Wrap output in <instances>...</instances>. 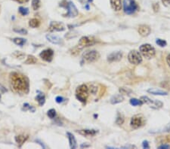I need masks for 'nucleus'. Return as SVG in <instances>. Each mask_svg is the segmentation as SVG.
I'll use <instances>...</instances> for the list:
<instances>
[{
	"instance_id": "nucleus-1",
	"label": "nucleus",
	"mask_w": 170,
	"mask_h": 149,
	"mask_svg": "<svg viewBox=\"0 0 170 149\" xmlns=\"http://www.w3.org/2000/svg\"><path fill=\"white\" fill-rule=\"evenodd\" d=\"M11 86L13 90L20 94H27L29 91L28 78L18 72H12L10 74Z\"/></svg>"
},
{
	"instance_id": "nucleus-2",
	"label": "nucleus",
	"mask_w": 170,
	"mask_h": 149,
	"mask_svg": "<svg viewBox=\"0 0 170 149\" xmlns=\"http://www.w3.org/2000/svg\"><path fill=\"white\" fill-rule=\"evenodd\" d=\"M89 87L86 84H82L76 88V97L79 101L81 102L82 103H86L88 97H89Z\"/></svg>"
},
{
	"instance_id": "nucleus-3",
	"label": "nucleus",
	"mask_w": 170,
	"mask_h": 149,
	"mask_svg": "<svg viewBox=\"0 0 170 149\" xmlns=\"http://www.w3.org/2000/svg\"><path fill=\"white\" fill-rule=\"evenodd\" d=\"M139 51L141 56L147 59H151L156 54L155 48L150 44H141L139 48Z\"/></svg>"
},
{
	"instance_id": "nucleus-4",
	"label": "nucleus",
	"mask_w": 170,
	"mask_h": 149,
	"mask_svg": "<svg viewBox=\"0 0 170 149\" xmlns=\"http://www.w3.org/2000/svg\"><path fill=\"white\" fill-rule=\"evenodd\" d=\"M138 9V5L135 0H123V10L126 15H132Z\"/></svg>"
},
{
	"instance_id": "nucleus-5",
	"label": "nucleus",
	"mask_w": 170,
	"mask_h": 149,
	"mask_svg": "<svg viewBox=\"0 0 170 149\" xmlns=\"http://www.w3.org/2000/svg\"><path fill=\"white\" fill-rule=\"evenodd\" d=\"M64 5H61L62 7H64L67 9V14L64 15V17H76L78 15H79V12H78L77 8H76V5L74 3L70 1H67L64 0Z\"/></svg>"
},
{
	"instance_id": "nucleus-6",
	"label": "nucleus",
	"mask_w": 170,
	"mask_h": 149,
	"mask_svg": "<svg viewBox=\"0 0 170 149\" xmlns=\"http://www.w3.org/2000/svg\"><path fill=\"white\" fill-rule=\"evenodd\" d=\"M100 58V54L97 51H87L83 54V60L86 63H93Z\"/></svg>"
},
{
	"instance_id": "nucleus-7",
	"label": "nucleus",
	"mask_w": 170,
	"mask_h": 149,
	"mask_svg": "<svg viewBox=\"0 0 170 149\" xmlns=\"http://www.w3.org/2000/svg\"><path fill=\"white\" fill-rule=\"evenodd\" d=\"M128 60L129 63L133 65H138L142 63V56L139 51L136 50H132L129 53Z\"/></svg>"
},
{
	"instance_id": "nucleus-8",
	"label": "nucleus",
	"mask_w": 170,
	"mask_h": 149,
	"mask_svg": "<svg viewBox=\"0 0 170 149\" xmlns=\"http://www.w3.org/2000/svg\"><path fill=\"white\" fill-rule=\"evenodd\" d=\"M140 100H141L143 103L147 104V105H150V108H155V109H158V108H162L163 105V103L161 101H160V100H153L147 97H141Z\"/></svg>"
},
{
	"instance_id": "nucleus-9",
	"label": "nucleus",
	"mask_w": 170,
	"mask_h": 149,
	"mask_svg": "<svg viewBox=\"0 0 170 149\" xmlns=\"http://www.w3.org/2000/svg\"><path fill=\"white\" fill-rule=\"evenodd\" d=\"M96 42H97V40L93 36H83L79 39L78 45L79 47H81L83 49L86 47H90V46L94 45Z\"/></svg>"
},
{
	"instance_id": "nucleus-10",
	"label": "nucleus",
	"mask_w": 170,
	"mask_h": 149,
	"mask_svg": "<svg viewBox=\"0 0 170 149\" xmlns=\"http://www.w3.org/2000/svg\"><path fill=\"white\" fill-rule=\"evenodd\" d=\"M144 123H145V121H144V117L141 115H136L132 117L131 119L130 126H132V128L136 129L144 126Z\"/></svg>"
},
{
	"instance_id": "nucleus-11",
	"label": "nucleus",
	"mask_w": 170,
	"mask_h": 149,
	"mask_svg": "<svg viewBox=\"0 0 170 149\" xmlns=\"http://www.w3.org/2000/svg\"><path fill=\"white\" fill-rule=\"evenodd\" d=\"M65 26L61 22L52 21L50 23L48 30L50 32H63L65 30Z\"/></svg>"
},
{
	"instance_id": "nucleus-12",
	"label": "nucleus",
	"mask_w": 170,
	"mask_h": 149,
	"mask_svg": "<svg viewBox=\"0 0 170 149\" xmlns=\"http://www.w3.org/2000/svg\"><path fill=\"white\" fill-rule=\"evenodd\" d=\"M40 57L42 60L45 62H51L54 57V51L51 49L44 50L40 54Z\"/></svg>"
},
{
	"instance_id": "nucleus-13",
	"label": "nucleus",
	"mask_w": 170,
	"mask_h": 149,
	"mask_svg": "<svg viewBox=\"0 0 170 149\" xmlns=\"http://www.w3.org/2000/svg\"><path fill=\"white\" fill-rule=\"evenodd\" d=\"M122 53L121 51H115L107 56V61L109 63L118 62L122 59Z\"/></svg>"
},
{
	"instance_id": "nucleus-14",
	"label": "nucleus",
	"mask_w": 170,
	"mask_h": 149,
	"mask_svg": "<svg viewBox=\"0 0 170 149\" xmlns=\"http://www.w3.org/2000/svg\"><path fill=\"white\" fill-rule=\"evenodd\" d=\"M138 32L140 36H143V37H147L150 34L151 30H150V26L147 25H141L138 29Z\"/></svg>"
},
{
	"instance_id": "nucleus-15",
	"label": "nucleus",
	"mask_w": 170,
	"mask_h": 149,
	"mask_svg": "<svg viewBox=\"0 0 170 149\" xmlns=\"http://www.w3.org/2000/svg\"><path fill=\"white\" fill-rule=\"evenodd\" d=\"M77 132L79 134L82 135L83 136H86V137H89V136H94L98 133L97 130L96 129H79L77 130Z\"/></svg>"
},
{
	"instance_id": "nucleus-16",
	"label": "nucleus",
	"mask_w": 170,
	"mask_h": 149,
	"mask_svg": "<svg viewBox=\"0 0 170 149\" xmlns=\"http://www.w3.org/2000/svg\"><path fill=\"white\" fill-rule=\"evenodd\" d=\"M46 39L48 41L54 44H63V40L61 39L58 36H55V35L48 34L46 35Z\"/></svg>"
},
{
	"instance_id": "nucleus-17",
	"label": "nucleus",
	"mask_w": 170,
	"mask_h": 149,
	"mask_svg": "<svg viewBox=\"0 0 170 149\" xmlns=\"http://www.w3.org/2000/svg\"><path fill=\"white\" fill-rule=\"evenodd\" d=\"M147 92L149 94H153V95H157V96H167L168 93L166 91H164L163 90L157 88H150L147 90Z\"/></svg>"
},
{
	"instance_id": "nucleus-18",
	"label": "nucleus",
	"mask_w": 170,
	"mask_h": 149,
	"mask_svg": "<svg viewBox=\"0 0 170 149\" xmlns=\"http://www.w3.org/2000/svg\"><path fill=\"white\" fill-rule=\"evenodd\" d=\"M111 5L112 8L116 12H119L122 8L121 0H111Z\"/></svg>"
},
{
	"instance_id": "nucleus-19",
	"label": "nucleus",
	"mask_w": 170,
	"mask_h": 149,
	"mask_svg": "<svg viewBox=\"0 0 170 149\" xmlns=\"http://www.w3.org/2000/svg\"><path fill=\"white\" fill-rule=\"evenodd\" d=\"M28 139V136H25V135H19V136H15V142H17L18 145L19 147H22L23 143L27 140Z\"/></svg>"
},
{
	"instance_id": "nucleus-20",
	"label": "nucleus",
	"mask_w": 170,
	"mask_h": 149,
	"mask_svg": "<svg viewBox=\"0 0 170 149\" xmlns=\"http://www.w3.org/2000/svg\"><path fill=\"white\" fill-rule=\"evenodd\" d=\"M67 135L68 139H69L70 148H76L77 147V143H76V140L75 139L74 136L70 133H67Z\"/></svg>"
},
{
	"instance_id": "nucleus-21",
	"label": "nucleus",
	"mask_w": 170,
	"mask_h": 149,
	"mask_svg": "<svg viewBox=\"0 0 170 149\" xmlns=\"http://www.w3.org/2000/svg\"><path fill=\"white\" fill-rule=\"evenodd\" d=\"M37 93H38V94H37V97H36V100H37V102H38L39 105L42 106L45 104V94L40 91H37Z\"/></svg>"
},
{
	"instance_id": "nucleus-22",
	"label": "nucleus",
	"mask_w": 170,
	"mask_h": 149,
	"mask_svg": "<svg viewBox=\"0 0 170 149\" xmlns=\"http://www.w3.org/2000/svg\"><path fill=\"white\" fill-rule=\"evenodd\" d=\"M123 100H124V97H122V94H117V95H114V97H111V103L113 104V105H115V104L122 102Z\"/></svg>"
},
{
	"instance_id": "nucleus-23",
	"label": "nucleus",
	"mask_w": 170,
	"mask_h": 149,
	"mask_svg": "<svg viewBox=\"0 0 170 149\" xmlns=\"http://www.w3.org/2000/svg\"><path fill=\"white\" fill-rule=\"evenodd\" d=\"M29 26L32 28H37L40 26V21L37 18H33L29 21Z\"/></svg>"
},
{
	"instance_id": "nucleus-24",
	"label": "nucleus",
	"mask_w": 170,
	"mask_h": 149,
	"mask_svg": "<svg viewBox=\"0 0 170 149\" xmlns=\"http://www.w3.org/2000/svg\"><path fill=\"white\" fill-rule=\"evenodd\" d=\"M13 42L15 44H16L18 46H23L26 42V40L24 39H22V38H15L13 39Z\"/></svg>"
},
{
	"instance_id": "nucleus-25",
	"label": "nucleus",
	"mask_w": 170,
	"mask_h": 149,
	"mask_svg": "<svg viewBox=\"0 0 170 149\" xmlns=\"http://www.w3.org/2000/svg\"><path fill=\"white\" fill-rule=\"evenodd\" d=\"M119 93L122 95L130 96L132 94V90L131 89L127 88V87H120L119 88Z\"/></svg>"
},
{
	"instance_id": "nucleus-26",
	"label": "nucleus",
	"mask_w": 170,
	"mask_h": 149,
	"mask_svg": "<svg viewBox=\"0 0 170 149\" xmlns=\"http://www.w3.org/2000/svg\"><path fill=\"white\" fill-rule=\"evenodd\" d=\"M37 58L35 57H33V56H32V55H29L28 57H27V58H26V61L24 62V63L30 65V64L37 63Z\"/></svg>"
},
{
	"instance_id": "nucleus-27",
	"label": "nucleus",
	"mask_w": 170,
	"mask_h": 149,
	"mask_svg": "<svg viewBox=\"0 0 170 149\" xmlns=\"http://www.w3.org/2000/svg\"><path fill=\"white\" fill-rule=\"evenodd\" d=\"M41 6L40 0H32V8L34 11L38 10Z\"/></svg>"
},
{
	"instance_id": "nucleus-28",
	"label": "nucleus",
	"mask_w": 170,
	"mask_h": 149,
	"mask_svg": "<svg viewBox=\"0 0 170 149\" xmlns=\"http://www.w3.org/2000/svg\"><path fill=\"white\" fill-rule=\"evenodd\" d=\"M82 50H83V48H82L81 47H79V45H77L76 46V47H74L73 48H72V49L70 51V54H72V55L76 56L79 54L80 51H82Z\"/></svg>"
},
{
	"instance_id": "nucleus-29",
	"label": "nucleus",
	"mask_w": 170,
	"mask_h": 149,
	"mask_svg": "<svg viewBox=\"0 0 170 149\" xmlns=\"http://www.w3.org/2000/svg\"><path fill=\"white\" fill-rule=\"evenodd\" d=\"M130 104L133 106H138V105H141L143 102L141 100H138V99L133 98L130 100Z\"/></svg>"
},
{
	"instance_id": "nucleus-30",
	"label": "nucleus",
	"mask_w": 170,
	"mask_h": 149,
	"mask_svg": "<svg viewBox=\"0 0 170 149\" xmlns=\"http://www.w3.org/2000/svg\"><path fill=\"white\" fill-rule=\"evenodd\" d=\"M22 110L24 111H30V112H35V108L33 107L32 105H29L28 103H24L23 105V108H22Z\"/></svg>"
},
{
	"instance_id": "nucleus-31",
	"label": "nucleus",
	"mask_w": 170,
	"mask_h": 149,
	"mask_svg": "<svg viewBox=\"0 0 170 149\" xmlns=\"http://www.w3.org/2000/svg\"><path fill=\"white\" fill-rule=\"evenodd\" d=\"M124 123V116L120 113H118L117 119H116V124L118 125H121Z\"/></svg>"
},
{
	"instance_id": "nucleus-32",
	"label": "nucleus",
	"mask_w": 170,
	"mask_h": 149,
	"mask_svg": "<svg viewBox=\"0 0 170 149\" xmlns=\"http://www.w3.org/2000/svg\"><path fill=\"white\" fill-rule=\"evenodd\" d=\"M19 11V13L22 15V16H26L29 14L30 11L27 8H24V7H20L18 9Z\"/></svg>"
},
{
	"instance_id": "nucleus-33",
	"label": "nucleus",
	"mask_w": 170,
	"mask_h": 149,
	"mask_svg": "<svg viewBox=\"0 0 170 149\" xmlns=\"http://www.w3.org/2000/svg\"><path fill=\"white\" fill-rule=\"evenodd\" d=\"M13 30H14V32L18 33V34L27 35V30L23 29V28H15Z\"/></svg>"
},
{
	"instance_id": "nucleus-34",
	"label": "nucleus",
	"mask_w": 170,
	"mask_h": 149,
	"mask_svg": "<svg viewBox=\"0 0 170 149\" xmlns=\"http://www.w3.org/2000/svg\"><path fill=\"white\" fill-rule=\"evenodd\" d=\"M47 115H48V118H50L51 119H54V118L56 117V111H55V109L51 108V109L48 110V112H47Z\"/></svg>"
},
{
	"instance_id": "nucleus-35",
	"label": "nucleus",
	"mask_w": 170,
	"mask_h": 149,
	"mask_svg": "<svg viewBox=\"0 0 170 149\" xmlns=\"http://www.w3.org/2000/svg\"><path fill=\"white\" fill-rule=\"evenodd\" d=\"M77 36H78L77 32L71 31V32H70V33H68L65 36V37H66L67 39H72V38H75V37H76Z\"/></svg>"
},
{
	"instance_id": "nucleus-36",
	"label": "nucleus",
	"mask_w": 170,
	"mask_h": 149,
	"mask_svg": "<svg viewBox=\"0 0 170 149\" xmlns=\"http://www.w3.org/2000/svg\"><path fill=\"white\" fill-rule=\"evenodd\" d=\"M156 43H157V44L158 46H160V47H165V46H166L167 44V42L165 41V40L163 39H157V40H156Z\"/></svg>"
},
{
	"instance_id": "nucleus-37",
	"label": "nucleus",
	"mask_w": 170,
	"mask_h": 149,
	"mask_svg": "<svg viewBox=\"0 0 170 149\" xmlns=\"http://www.w3.org/2000/svg\"><path fill=\"white\" fill-rule=\"evenodd\" d=\"M13 57H15L17 59H22L25 56V54L21 52V51H15L13 54H12Z\"/></svg>"
},
{
	"instance_id": "nucleus-38",
	"label": "nucleus",
	"mask_w": 170,
	"mask_h": 149,
	"mask_svg": "<svg viewBox=\"0 0 170 149\" xmlns=\"http://www.w3.org/2000/svg\"><path fill=\"white\" fill-rule=\"evenodd\" d=\"M97 87H96V86H95V85H93V84H92L91 87H89V92H90V93H91V94H95L96 92H97Z\"/></svg>"
},
{
	"instance_id": "nucleus-39",
	"label": "nucleus",
	"mask_w": 170,
	"mask_h": 149,
	"mask_svg": "<svg viewBox=\"0 0 170 149\" xmlns=\"http://www.w3.org/2000/svg\"><path fill=\"white\" fill-rule=\"evenodd\" d=\"M55 101L58 103H62L64 101V98L62 97H57L56 99H55Z\"/></svg>"
},
{
	"instance_id": "nucleus-40",
	"label": "nucleus",
	"mask_w": 170,
	"mask_h": 149,
	"mask_svg": "<svg viewBox=\"0 0 170 149\" xmlns=\"http://www.w3.org/2000/svg\"><path fill=\"white\" fill-rule=\"evenodd\" d=\"M158 148H160V149H163V148L169 149V148H170V145L169 144H163V145H161L159 146Z\"/></svg>"
},
{
	"instance_id": "nucleus-41",
	"label": "nucleus",
	"mask_w": 170,
	"mask_h": 149,
	"mask_svg": "<svg viewBox=\"0 0 170 149\" xmlns=\"http://www.w3.org/2000/svg\"><path fill=\"white\" fill-rule=\"evenodd\" d=\"M159 8H160V6H159V4L158 3H154V4H153V9H154V12H158Z\"/></svg>"
},
{
	"instance_id": "nucleus-42",
	"label": "nucleus",
	"mask_w": 170,
	"mask_h": 149,
	"mask_svg": "<svg viewBox=\"0 0 170 149\" xmlns=\"http://www.w3.org/2000/svg\"><path fill=\"white\" fill-rule=\"evenodd\" d=\"M142 146H143V148H150V145H149V142L147 141H146V140H144V142H143V143H142Z\"/></svg>"
},
{
	"instance_id": "nucleus-43",
	"label": "nucleus",
	"mask_w": 170,
	"mask_h": 149,
	"mask_svg": "<svg viewBox=\"0 0 170 149\" xmlns=\"http://www.w3.org/2000/svg\"><path fill=\"white\" fill-rule=\"evenodd\" d=\"M122 148H136V146L133 145H126L122 146Z\"/></svg>"
},
{
	"instance_id": "nucleus-44",
	"label": "nucleus",
	"mask_w": 170,
	"mask_h": 149,
	"mask_svg": "<svg viewBox=\"0 0 170 149\" xmlns=\"http://www.w3.org/2000/svg\"><path fill=\"white\" fill-rule=\"evenodd\" d=\"M161 1L165 6H169L170 5V0H161Z\"/></svg>"
},
{
	"instance_id": "nucleus-45",
	"label": "nucleus",
	"mask_w": 170,
	"mask_h": 149,
	"mask_svg": "<svg viewBox=\"0 0 170 149\" xmlns=\"http://www.w3.org/2000/svg\"><path fill=\"white\" fill-rule=\"evenodd\" d=\"M93 0H79V2H81L82 4H85L86 5L87 3H90V2H92Z\"/></svg>"
},
{
	"instance_id": "nucleus-46",
	"label": "nucleus",
	"mask_w": 170,
	"mask_h": 149,
	"mask_svg": "<svg viewBox=\"0 0 170 149\" xmlns=\"http://www.w3.org/2000/svg\"><path fill=\"white\" fill-rule=\"evenodd\" d=\"M13 1H15V2H18V3L20 4L26 3L27 2H29V0H13Z\"/></svg>"
},
{
	"instance_id": "nucleus-47",
	"label": "nucleus",
	"mask_w": 170,
	"mask_h": 149,
	"mask_svg": "<svg viewBox=\"0 0 170 149\" xmlns=\"http://www.w3.org/2000/svg\"><path fill=\"white\" fill-rule=\"evenodd\" d=\"M36 142H37V143H38V144H40V145H41L42 147L43 148H46V146L45 145L43 144V143L42 142H40V140H38V139H37V140H36Z\"/></svg>"
},
{
	"instance_id": "nucleus-48",
	"label": "nucleus",
	"mask_w": 170,
	"mask_h": 149,
	"mask_svg": "<svg viewBox=\"0 0 170 149\" xmlns=\"http://www.w3.org/2000/svg\"><path fill=\"white\" fill-rule=\"evenodd\" d=\"M164 132H170V124H169L165 128H164Z\"/></svg>"
},
{
	"instance_id": "nucleus-49",
	"label": "nucleus",
	"mask_w": 170,
	"mask_h": 149,
	"mask_svg": "<svg viewBox=\"0 0 170 149\" xmlns=\"http://www.w3.org/2000/svg\"><path fill=\"white\" fill-rule=\"evenodd\" d=\"M166 63H167V64H168V66H169V67L170 68V54H169L168 56L166 57Z\"/></svg>"
},
{
	"instance_id": "nucleus-50",
	"label": "nucleus",
	"mask_w": 170,
	"mask_h": 149,
	"mask_svg": "<svg viewBox=\"0 0 170 149\" xmlns=\"http://www.w3.org/2000/svg\"><path fill=\"white\" fill-rule=\"evenodd\" d=\"M6 91H7L6 89H5L3 86H2L0 84V92H1V93H5V92Z\"/></svg>"
},
{
	"instance_id": "nucleus-51",
	"label": "nucleus",
	"mask_w": 170,
	"mask_h": 149,
	"mask_svg": "<svg viewBox=\"0 0 170 149\" xmlns=\"http://www.w3.org/2000/svg\"><path fill=\"white\" fill-rule=\"evenodd\" d=\"M89 146H90V145L89 144H86V143H83V144H82L81 145H80V147H81L82 148H89Z\"/></svg>"
},
{
	"instance_id": "nucleus-52",
	"label": "nucleus",
	"mask_w": 170,
	"mask_h": 149,
	"mask_svg": "<svg viewBox=\"0 0 170 149\" xmlns=\"http://www.w3.org/2000/svg\"><path fill=\"white\" fill-rule=\"evenodd\" d=\"M0 100H1V94H0Z\"/></svg>"
},
{
	"instance_id": "nucleus-53",
	"label": "nucleus",
	"mask_w": 170,
	"mask_h": 149,
	"mask_svg": "<svg viewBox=\"0 0 170 149\" xmlns=\"http://www.w3.org/2000/svg\"><path fill=\"white\" fill-rule=\"evenodd\" d=\"M0 8H1V7H0Z\"/></svg>"
}]
</instances>
